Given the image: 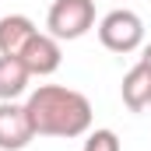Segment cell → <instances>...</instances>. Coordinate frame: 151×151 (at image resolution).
Returning <instances> with one entry per match:
<instances>
[{"mask_svg":"<svg viewBox=\"0 0 151 151\" xmlns=\"http://www.w3.org/2000/svg\"><path fill=\"white\" fill-rule=\"evenodd\" d=\"M123 106L130 109V113H144L151 106V63H134L127 77H123Z\"/></svg>","mask_w":151,"mask_h":151,"instance_id":"obj_6","label":"cell"},{"mask_svg":"<svg viewBox=\"0 0 151 151\" xmlns=\"http://www.w3.org/2000/svg\"><path fill=\"white\" fill-rule=\"evenodd\" d=\"M28 77L32 74L21 63V56H0V102H14L18 95H25Z\"/></svg>","mask_w":151,"mask_h":151,"instance_id":"obj_8","label":"cell"},{"mask_svg":"<svg viewBox=\"0 0 151 151\" xmlns=\"http://www.w3.org/2000/svg\"><path fill=\"white\" fill-rule=\"evenodd\" d=\"M35 137L28 109L18 102H0V151H25Z\"/></svg>","mask_w":151,"mask_h":151,"instance_id":"obj_4","label":"cell"},{"mask_svg":"<svg viewBox=\"0 0 151 151\" xmlns=\"http://www.w3.org/2000/svg\"><path fill=\"white\" fill-rule=\"evenodd\" d=\"M25 109L35 137H84L91 130V102L63 84H39Z\"/></svg>","mask_w":151,"mask_h":151,"instance_id":"obj_1","label":"cell"},{"mask_svg":"<svg viewBox=\"0 0 151 151\" xmlns=\"http://www.w3.org/2000/svg\"><path fill=\"white\" fill-rule=\"evenodd\" d=\"M99 42L109 53H134V49H141V42H144V21H141V14L127 11V7L109 11L99 21Z\"/></svg>","mask_w":151,"mask_h":151,"instance_id":"obj_3","label":"cell"},{"mask_svg":"<svg viewBox=\"0 0 151 151\" xmlns=\"http://www.w3.org/2000/svg\"><path fill=\"white\" fill-rule=\"evenodd\" d=\"M60 60H63V53H60V39H53L49 32H46V35L35 32L32 42L25 46V53H21V63L28 67L32 77H49L53 70H60Z\"/></svg>","mask_w":151,"mask_h":151,"instance_id":"obj_5","label":"cell"},{"mask_svg":"<svg viewBox=\"0 0 151 151\" xmlns=\"http://www.w3.org/2000/svg\"><path fill=\"white\" fill-rule=\"evenodd\" d=\"M141 60H144V63H151V42L144 46V56H141Z\"/></svg>","mask_w":151,"mask_h":151,"instance_id":"obj_10","label":"cell"},{"mask_svg":"<svg viewBox=\"0 0 151 151\" xmlns=\"http://www.w3.org/2000/svg\"><path fill=\"white\" fill-rule=\"evenodd\" d=\"M84 151H119V137L113 130H91L84 137Z\"/></svg>","mask_w":151,"mask_h":151,"instance_id":"obj_9","label":"cell"},{"mask_svg":"<svg viewBox=\"0 0 151 151\" xmlns=\"http://www.w3.org/2000/svg\"><path fill=\"white\" fill-rule=\"evenodd\" d=\"M35 32L39 28L32 25V18H25V14L0 18V56H21Z\"/></svg>","mask_w":151,"mask_h":151,"instance_id":"obj_7","label":"cell"},{"mask_svg":"<svg viewBox=\"0 0 151 151\" xmlns=\"http://www.w3.org/2000/svg\"><path fill=\"white\" fill-rule=\"evenodd\" d=\"M46 28L53 39H74L88 35L95 28V0H53L49 14H46Z\"/></svg>","mask_w":151,"mask_h":151,"instance_id":"obj_2","label":"cell"}]
</instances>
